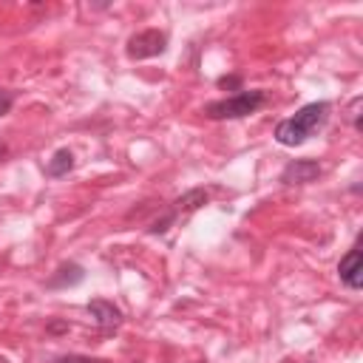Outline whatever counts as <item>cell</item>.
I'll return each mask as SVG.
<instances>
[{
	"instance_id": "15",
	"label": "cell",
	"mask_w": 363,
	"mask_h": 363,
	"mask_svg": "<svg viewBox=\"0 0 363 363\" xmlns=\"http://www.w3.org/2000/svg\"><path fill=\"white\" fill-rule=\"evenodd\" d=\"M0 363H9V360H6V357H3V354H0Z\"/></svg>"
},
{
	"instance_id": "11",
	"label": "cell",
	"mask_w": 363,
	"mask_h": 363,
	"mask_svg": "<svg viewBox=\"0 0 363 363\" xmlns=\"http://www.w3.org/2000/svg\"><path fill=\"white\" fill-rule=\"evenodd\" d=\"M360 105H363V96H354L352 99V108H349V119H352L354 130H360Z\"/></svg>"
},
{
	"instance_id": "5",
	"label": "cell",
	"mask_w": 363,
	"mask_h": 363,
	"mask_svg": "<svg viewBox=\"0 0 363 363\" xmlns=\"http://www.w3.org/2000/svg\"><path fill=\"white\" fill-rule=\"evenodd\" d=\"M337 275H340V281H343L349 289H360V286H363V261H360V250H357V244L340 258V264H337Z\"/></svg>"
},
{
	"instance_id": "4",
	"label": "cell",
	"mask_w": 363,
	"mask_h": 363,
	"mask_svg": "<svg viewBox=\"0 0 363 363\" xmlns=\"http://www.w3.org/2000/svg\"><path fill=\"white\" fill-rule=\"evenodd\" d=\"M323 170H320V164L315 162V159H292V162H286L284 164V170H281V184H309V182H315L318 176H320Z\"/></svg>"
},
{
	"instance_id": "3",
	"label": "cell",
	"mask_w": 363,
	"mask_h": 363,
	"mask_svg": "<svg viewBox=\"0 0 363 363\" xmlns=\"http://www.w3.org/2000/svg\"><path fill=\"white\" fill-rule=\"evenodd\" d=\"M167 51V34L159 31V28H145V31H136L128 45H125V54L130 60H150V57H159Z\"/></svg>"
},
{
	"instance_id": "2",
	"label": "cell",
	"mask_w": 363,
	"mask_h": 363,
	"mask_svg": "<svg viewBox=\"0 0 363 363\" xmlns=\"http://www.w3.org/2000/svg\"><path fill=\"white\" fill-rule=\"evenodd\" d=\"M264 105H267V91L264 88H252V91H238L233 96L207 102L204 105V116H210V119H244V116L255 113Z\"/></svg>"
},
{
	"instance_id": "9",
	"label": "cell",
	"mask_w": 363,
	"mask_h": 363,
	"mask_svg": "<svg viewBox=\"0 0 363 363\" xmlns=\"http://www.w3.org/2000/svg\"><path fill=\"white\" fill-rule=\"evenodd\" d=\"M74 170V153L68 150V147H60L51 159H48V164H45V173L51 176V179H60V176H68Z\"/></svg>"
},
{
	"instance_id": "1",
	"label": "cell",
	"mask_w": 363,
	"mask_h": 363,
	"mask_svg": "<svg viewBox=\"0 0 363 363\" xmlns=\"http://www.w3.org/2000/svg\"><path fill=\"white\" fill-rule=\"evenodd\" d=\"M329 111H332V105H329L326 99L303 105L301 111H295V116L278 122V128H275V142L284 145V147H298V145H303V142L329 119Z\"/></svg>"
},
{
	"instance_id": "13",
	"label": "cell",
	"mask_w": 363,
	"mask_h": 363,
	"mask_svg": "<svg viewBox=\"0 0 363 363\" xmlns=\"http://www.w3.org/2000/svg\"><path fill=\"white\" fill-rule=\"evenodd\" d=\"M11 105H14V94L6 91V88H0V116H6L11 111Z\"/></svg>"
},
{
	"instance_id": "7",
	"label": "cell",
	"mask_w": 363,
	"mask_h": 363,
	"mask_svg": "<svg viewBox=\"0 0 363 363\" xmlns=\"http://www.w3.org/2000/svg\"><path fill=\"white\" fill-rule=\"evenodd\" d=\"M207 199H210V193H207L204 187H193V190H187L184 196H179V199L170 204L167 216H170L173 221H179L182 216H187V213H196L199 207H204V204H207Z\"/></svg>"
},
{
	"instance_id": "12",
	"label": "cell",
	"mask_w": 363,
	"mask_h": 363,
	"mask_svg": "<svg viewBox=\"0 0 363 363\" xmlns=\"http://www.w3.org/2000/svg\"><path fill=\"white\" fill-rule=\"evenodd\" d=\"M218 88H233L235 94H238V91H244V88H241V77H238V74L221 77V79H218Z\"/></svg>"
},
{
	"instance_id": "10",
	"label": "cell",
	"mask_w": 363,
	"mask_h": 363,
	"mask_svg": "<svg viewBox=\"0 0 363 363\" xmlns=\"http://www.w3.org/2000/svg\"><path fill=\"white\" fill-rule=\"evenodd\" d=\"M54 363H111V360H102V357H88V354H62V357H57Z\"/></svg>"
},
{
	"instance_id": "14",
	"label": "cell",
	"mask_w": 363,
	"mask_h": 363,
	"mask_svg": "<svg viewBox=\"0 0 363 363\" xmlns=\"http://www.w3.org/2000/svg\"><path fill=\"white\" fill-rule=\"evenodd\" d=\"M45 329H48L51 335H57V332H68V329H71V323H68V320H51Z\"/></svg>"
},
{
	"instance_id": "8",
	"label": "cell",
	"mask_w": 363,
	"mask_h": 363,
	"mask_svg": "<svg viewBox=\"0 0 363 363\" xmlns=\"http://www.w3.org/2000/svg\"><path fill=\"white\" fill-rule=\"evenodd\" d=\"M85 281V269L77 264V261H68V264H60L51 278L45 281L48 289H68V286H79Z\"/></svg>"
},
{
	"instance_id": "6",
	"label": "cell",
	"mask_w": 363,
	"mask_h": 363,
	"mask_svg": "<svg viewBox=\"0 0 363 363\" xmlns=\"http://www.w3.org/2000/svg\"><path fill=\"white\" fill-rule=\"evenodd\" d=\"M88 312H91V318L96 320V326H99L102 332H113V329L122 323V312H119V306H113V303L105 301V298H94V301H88Z\"/></svg>"
}]
</instances>
